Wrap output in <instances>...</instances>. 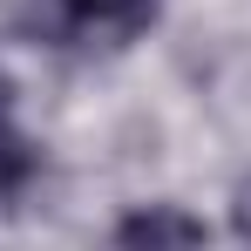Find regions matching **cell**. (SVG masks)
I'll return each mask as SVG.
<instances>
[{
  "label": "cell",
  "mask_w": 251,
  "mask_h": 251,
  "mask_svg": "<svg viewBox=\"0 0 251 251\" xmlns=\"http://www.w3.org/2000/svg\"><path fill=\"white\" fill-rule=\"evenodd\" d=\"M54 34L68 41H95V48H123L156 21V0H48Z\"/></svg>",
  "instance_id": "6da1fadb"
},
{
  "label": "cell",
  "mask_w": 251,
  "mask_h": 251,
  "mask_svg": "<svg viewBox=\"0 0 251 251\" xmlns=\"http://www.w3.org/2000/svg\"><path fill=\"white\" fill-rule=\"evenodd\" d=\"M27 170H34V156H27V143L14 136V88H7V75H0V190L14 197Z\"/></svg>",
  "instance_id": "3957f363"
},
{
  "label": "cell",
  "mask_w": 251,
  "mask_h": 251,
  "mask_svg": "<svg viewBox=\"0 0 251 251\" xmlns=\"http://www.w3.org/2000/svg\"><path fill=\"white\" fill-rule=\"evenodd\" d=\"M238 231H245V245H251V176L238 183Z\"/></svg>",
  "instance_id": "277c9868"
},
{
  "label": "cell",
  "mask_w": 251,
  "mask_h": 251,
  "mask_svg": "<svg viewBox=\"0 0 251 251\" xmlns=\"http://www.w3.org/2000/svg\"><path fill=\"white\" fill-rule=\"evenodd\" d=\"M116 251H204V224L176 204H143L116 224Z\"/></svg>",
  "instance_id": "7a4b0ae2"
}]
</instances>
